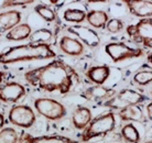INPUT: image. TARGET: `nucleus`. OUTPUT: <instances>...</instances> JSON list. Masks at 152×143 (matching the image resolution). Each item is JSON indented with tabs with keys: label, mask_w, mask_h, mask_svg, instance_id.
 <instances>
[{
	"label": "nucleus",
	"mask_w": 152,
	"mask_h": 143,
	"mask_svg": "<svg viewBox=\"0 0 152 143\" xmlns=\"http://www.w3.org/2000/svg\"><path fill=\"white\" fill-rule=\"evenodd\" d=\"M109 76H110V68L107 65L91 66L86 72V77L91 83L96 84V85H104Z\"/></svg>",
	"instance_id": "f3484780"
},
{
	"label": "nucleus",
	"mask_w": 152,
	"mask_h": 143,
	"mask_svg": "<svg viewBox=\"0 0 152 143\" xmlns=\"http://www.w3.org/2000/svg\"><path fill=\"white\" fill-rule=\"evenodd\" d=\"M109 20V15L103 10H91L86 15V21L95 29H105Z\"/></svg>",
	"instance_id": "aec40b11"
},
{
	"label": "nucleus",
	"mask_w": 152,
	"mask_h": 143,
	"mask_svg": "<svg viewBox=\"0 0 152 143\" xmlns=\"http://www.w3.org/2000/svg\"><path fill=\"white\" fill-rule=\"evenodd\" d=\"M128 11L138 18H151L152 1L150 0H122Z\"/></svg>",
	"instance_id": "f8f14e48"
},
{
	"label": "nucleus",
	"mask_w": 152,
	"mask_h": 143,
	"mask_svg": "<svg viewBox=\"0 0 152 143\" xmlns=\"http://www.w3.org/2000/svg\"><path fill=\"white\" fill-rule=\"evenodd\" d=\"M18 142H30V143H73L69 138L62 136H32L29 133H22L19 138Z\"/></svg>",
	"instance_id": "a211bd4d"
},
{
	"label": "nucleus",
	"mask_w": 152,
	"mask_h": 143,
	"mask_svg": "<svg viewBox=\"0 0 152 143\" xmlns=\"http://www.w3.org/2000/svg\"><path fill=\"white\" fill-rule=\"evenodd\" d=\"M120 134H121V138L125 140L126 142L136 143L140 141L139 131H138V129L136 128V125L133 123H131V122L126 123L125 125L122 127L121 131H120Z\"/></svg>",
	"instance_id": "412c9836"
},
{
	"label": "nucleus",
	"mask_w": 152,
	"mask_h": 143,
	"mask_svg": "<svg viewBox=\"0 0 152 143\" xmlns=\"http://www.w3.org/2000/svg\"><path fill=\"white\" fill-rule=\"evenodd\" d=\"M116 128V118L114 112H106L91 119L88 125L84 129L82 141L88 142L94 138L105 136L113 132Z\"/></svg>",
	"instance_id": "7ed1b4c3"
},
{
	"label": "nucleus",
	"mask_w": 152,
	"mask_h": 143,
	"mask_svg": "<svg viewBox=\"0 0 152 143\" xmlns=\"http://www.w3.org/2000/svg\"><path fill=\"white\" fill-rule=\"evenodd\" d=\"M147 116L150 120H152V101L147 105Z\"/></svg>",
	"instance_id": "c85d7f7f"
},
{
	"label": "nucleus",
	"mask_w": 152,
	"mask_h": 143,
	"mask_svg": "<svg viewBox=\"0 0 152 143\" xmlns=\"http://www.w3.org/2000/svg\"><path fill=\"white\" fill-rule=\"evenodd\" d=\"M105 52L110 57L114 63H119L122 61L136 58L142 56L145 52L141 49H134L127 45L122 42H111L105 46Z\"/></svg>",
	"instance_id": "0eeeda50"
},
{
	"label": "nucleus",
	"mask_w": 152,
	"mask_h": 143,
	"mask_svg": "<svg viewBox=\"0 0 152 143\" xmlns=\"http://www.w3.org/2000/svg\"><path fill=\"white\" fill-rule=\"evenodd\" d=\"M32 2H34V0H4V2L1 4L0 8H11L17 7V6H27Z\"/></svg>",
	"instance_id": "cd10ccee"
},
{
	"label": "nucleus",
	"mask_w": 152,
	"mask_h": 143,
	"mask_svg": "<svg viewBox=\"0 0 152 143\" xmlns=\"http://www.w3.org/2000/svg\"><path fill=\"white\" fill-rule=\"evenodd\" d=\"M126 32L137 44L152 49V17L142 18L136 24L128 26Z\"/></svg>",
	"instance_id": "20e7f679"
},
{
	"label": "nucleus",
	"mask_w": 152,
	"mask_h": 143,
	"mask_svg": "<svg viewBox=\"0 0 152 143\" xmlns=\"http://www.w3.org/2000/svg\"><path fill=\"white\" fill-rule=\"evenodd\" d=\"M133 82L139 86H147L152 83V71H140L133 76Z\"/></svg>",
	"instance_id": "a878e982"
},
{
	"label": "nucleus",
	"mask_w": 152,
	"mask_h": 143,
	"mask_svg": "<svg viewBox=\"0 0 152 143\" xmlns=\"http://www.w3.org/2000/svg\"><path fill=\"white\" fill-rule=\"evenodd\" d=\"M58 46L62 52L69 56H80L83 54L84 49H85L84 44L78 39L67 36V35L62 36Z\"/></svg>",
	"instance_id": "ddd939ff"
},
{
	"label": "nucleus",
	"mask_w": 152,
	"mask_h": 143,
	"mask_svg": "<svg viewBox=\"0 0 152 143\" xmlns=\"http://www.w3.org/2000/svg\"><path fill=\"white\" fill-rule=\"evenodd\" d=\"M56 53L48 43H28L9 47L0 53V64H13L33 60L54 58Z\"/></svg>",
	"instance_id": "f03ea898"
},
{
	"label": "nucleus",
	"mask_w": 152,
	"mask_h": 143,
	"mask_svg": "<svg viewBox=\"0 0 152 143\" xmlns=\"http://www.w3.org/2000/svg\"><path fill=\"white\" fill-rule=\"evenodd\" d=\"M4 72L0 71V84H1V82H2V79H4Z\"/></svg>",
	"instance_id": "2f4dec72"
},
{
	"label": "nucleus",
	"mask_w": 152,
	"mask_h": 143,
	"mask_svg": "<svg viewBox=\"0 0 152 143\" xmlns=\"http://www.w3.org/2000/svg\"><path fill=\"white\" fill-rule=\"evenodd\" d=\"M148 99L149 97H147L145 95L140 94L133 89L126 88V89H122L120 93H118L117 95L115 94L108 100L104 101L103 106L111 109H121L129 105H140Z\"/></svg>",
	"instance_id": "39448f33"
},
{
	"label": "nucleus",
	"mask_w": 152,
	"mask_h": 143,
	"mask_svg": "<svg viewBox=\"0 0 152 143\" xmlns=\"http://www.w3.org/2000/svg\"><path fill=\"white\" fill-rule=\"evenodd\" d=\"M116 94L114 88L104 86V85H96L87 88L82 93V97L88 101H106Z\"/></svg>",
	"instance_id": "9b49d317"
},
{
	"label": "nucleus",
	"mask_w": 152,
	"mask_h": 143,
	"mask_svg": "<svg viewBox=\"0 0 152 143\" xmlns=\"http://www.w3.org/2000/svg\"><path fill=\"white\" fill-rule=\"evenodd\" d=\"M67 31L73 35H76V38L88 47H97L100 44V38L98 33L94 29H91L88 26L75 24L69 26Z\"/></svg>",
	"instance_id": "1a4fd4ad"
},
{
	"label": "nucleus",
	"mask_w": 152,
	"mask_h": 143,
	"mask_svg": "<svg viewBox=\"0 0 152 143\" xmlns=\"http://www.w3.org/2000/svg\"><path fill=\"white\" fill-rule=\"evenodd\" d=\"M50 2L52 4H56L57 2H58V0H50Z\"/></svg>",
	"instance_id": "72a5a7b5"
},
{
	"label": "nucleus",
	"mask_w": 152,
	"mask_h": 143,
	"mask_svg": "<svg viewBox=\"0 0 152 143\" xmlns=\"http://www.w3.org/2000/svg\"><path fill=\"white\" fill-rule=\"evenodd\" d=\"M148 61L150 62V64H152V52L149 54V56H148Z\"/></svg>",
	"instance_id": "473e14b6"
},
{
	"label": "nucleus",
	"mask_w": 152,
	"mask_h": 143,
	"mask_svg": "<svg viewBox=\"0 0 152 143\" xmlns=\"http://www.w3.org/2000/svg\"><path fill=\"white\" fill-rule=\"evenodd\" d=\"M86 12L80 9H67L64 12V18L65 21L67 22H73V23H82L83 21L86 20Z\"/></svg>",
	"instance_id": "4be33fe9"
},
{
	"label": "nucleus",
	"mask_w": 152,
	"mask_h": 143,
	"mask_svg": "<svg viewBox=\"0 0 152 143\" xmlns=\"http://www.w3.org/2000/svg\"><path fill=\"white\" fill-rule=\"evenodd\" d=\"M34 108L39 115L48 120H61L66 116V108L63 104L51 98H38L34 100Z\"/></svg>",
	"instance_id": "423d86ee"
},
{
	"label": "nucleus",
	"mask_w": 152,
	"mask_h": 143,
	"mask_svg": "<svg viewBox=\"0 0 152 143\" xmlns=\"http://www.w3.org/2000/svg\"><path fill=\"white\" fill-rule=\"evenodd\" d=\"M93 119V115L89 108L85 106H80L77 107L72 116V122L74 128L77 130H84L88 125V123Z\"/></svg>",
	"instance_id": "dca6fc26"
},
{
	"label": "nucleus",
	"mask_w": 152,
	"mask_h": 143,
	"mask_svg": "<svg viewBox=\"0 0 152 143\" xmlns=\"http://www.w3.org/2000/svg\"><path fill=\"white\" fill-rule=\"evenodd\" d=\"M21 21V12L17 10H9V11L0 13V36L4 33H7L11 30L13 26L19 24Z\"/></svg>",
	"instance_id": "2eb2a0df"
},
{
	"label": "nucleus",
	"mask_w": 152,
	"mask_h": 143,
	"mask_svg": "<svg viewBox=\"0 0 152 143\" xmlns=\"http://www.w3.org/2000/svg\"><path fill=\"white\" fill-rule=\"evenodd\" d=\"M53 33L49 29H39L30 34V42L31 43H48L52 39Z\"/></svg>",
	"instance_id": "5701e85b"
},
{
	"label": "nucleus",
	"mask_w": 152,
	"mask_h": 143,
	"mask_svg": "<svg viewBox=\"0 0 152 143\" xmlns=\"http://www.w3.org/2000/svg\"><path fill=\"white\" fill-rule=\"evenodd\" d=\"M106 29L110 33H118L124 29V22L120 19H117V18L109 19L106 24Z\"/></svg>",
	"instance_id": "bb28decb"
},
{
	"label": "nucleus",
	"mask_w": 152,
	"mask_h": 143,
	"mask_svg": "<svg viewBox=\"0 0 152 143\" xmlns=\"http://www.w3.org/2000/svg\"><path fill=\"white\" fill-rule=\"evenodd\" d=\"M151 95H152V91H151Z\"/></svg>",
	"instance_id": "f704fd0d"
},
{
	"label": "nucleus",
	"mask_w": 152,
	"mask_h": 143,
	"mask_svg": "<svg viewBox=\"0 0 152 143\" xmlns=\"http://www.w3.org/2000/svg\"><path fill=\"white\" fill-rule=\"evenodd\" d=\"M89 4H102V2H108L109 0H87Z\"/></svg>",
	"instance_id": "c756f323"
},
{
	"label": "nucleus",
	"mask_w": 152,
	"mask_h": 143,
	"mask_svg": "<svg viewBox=\"0 0 152 143\" xmlns=\"http://www.w3.org/2000/svg\"><path fill=\"white\" fill-rule=\"evenodd\" d=\"M31 33H32V30L28 23H19L13 26L11 30L8 31L6 34V39L9 41H22V40L29 39Z\"/></svg>",
	"instance_id": "6ab92c4d"
},
{
	"label": "nucleus",
	"mask_w": 152,
	"mask_h": 143,
	"mask_svg": "<svg viewBox=\"0 0 152 143\" xmlns=\"http://www.w3.org/2000/svg\"><path fill=\"white\" fill-rule=\"evenodd\" d=\"M26 96V88L19 83L10 82L0 86V100L4 102H18Z\"/></svg>",
	"instance_id": "9d476101"
},
{
	"label": "nucleus",
	"mask_w": 152,
	"mask_h": 143,
	"mask_svg": "<svg viewBox=\"0 0 152 143\" xmlns=\"http://www.w3.org/2000/svg\"><path fill=\"white\" fill-rule=\"evenodd\" d=\"M19 141L18 133L12 128H4L0 131V143H15Z\"/></svg>",
	"instance_id": "393cba45"
},
{
	"label": "nucleus",
	"mask_w": 152,
	"mask_h": 143,
	"mask_svg": "<svg viewBox=\"0 0 152 143\" xmlns=\"http://www.w3.org/2000/svg\"><path fill=\"white\" fill-rule=\"evenodd\" d=\"M118 117L126 122H142L145 121V115L139 105H129L119 109Z\"/></svg>",
	"instance_id": "4468645a"
},
{
	"label": "nucleus",
	"mask_w": 152,
	"mask_h": 143,
	"mask_svg": "<svg viewBox=\"0 0 152 143\" xmlns=\"http://www.w3.org/2000/svg\"><path fill=\"white\" fill-rule=\"evenodd\" d=\"M4 125V116L0 112V129H2Z\"/></svg>",
	"instance_id": "7c9ffc66"
},
{
	"label": "nucleus",
	"mask_w": 152,
	"mask_h": 143,
	"mask_svg": "<svg viewBox=\"0 0 152 143\" xmlns=\"http://www.w3.org/2000/svg\"><path fill=\"white\" fill-rule=\"evenodd\" d=\"M35 120V113L30 106L17 105L13 106L9 111V121L20 128H31L34 124Z\"/></svg>",
	"instance_id": "6e6552de"
},
{
	"label": "nucleus",
	"mask_w": 152,
	"mask_h": 143,
	"mask_svg": "<svg viewBox=\"0 0 152 143\" xmlns=\"http://www.w3.org/2000/svg\"><path fill=\"white\" fill-rule=\"evenodd\" d=\"M24 78L31 86L40 90L58 91L62 95L69 94L73 86L80 83L77 72L61 60H54L44 66L27 72Z\"/></svg>",
	"instance_id": "f257e3e1"
},
{
	"label": "nucleus",
	"mask_w": 152,
	"mask_h": 143,
	"mask_svg": "<svg viewBox=\"0 0 152 143\" xmlns=\"http://www.w3.org/2000/svg\"><path fill=\"white\" fill-rule=\"evenodd\" d=\"M34 11L46 22H53L56 19V15L51 7L46 4H38L34 7Z\"/></svg>",
	"instance_id": "b1692460"
}]
</instances>
